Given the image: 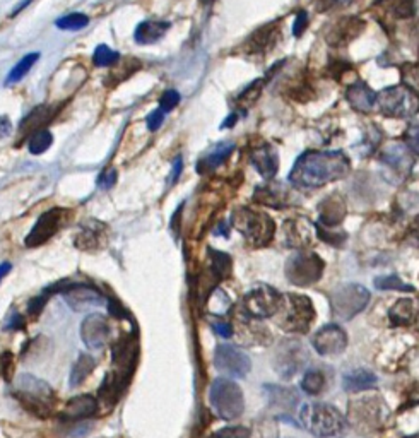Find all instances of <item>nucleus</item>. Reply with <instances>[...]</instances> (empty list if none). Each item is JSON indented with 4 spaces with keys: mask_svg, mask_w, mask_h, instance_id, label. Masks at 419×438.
Masks as SVG:
<instances>
[{
    "mask_svg": "<svg viewBox=\"0 0 419 438\" xmlns=\"http://www.w3.org/2000/svg\"><path fill=\"white\" fill-rule=\"evenodd\" d=\"M351 163L341 151H308L294 163L289 182L301 188H319L349 173Z\"/></svg>",
    "mask_w": 419,
    "mask_h": 438,
    "instance_id": "obj_1",
    "label": "nucleus"
},
{
    "mask_svg": "<svg viewBox=\"0 0 419 438\" xmlns=\"http://www.w3.org/2000/svg\"><path fill=\"white\" fill-rule=\"evenodd\" d=\"M14 398L28 413L38 418H50L56 406V392L45 380L22 373L14 380Z\"/></svg>",
    "mask_w": 419,
    "mask_h": 438,
    "instance_id": "obj_2",
    "label": "nucleus"
},
{
    "mask_svg": "<svg viewBox=\"0 0 419 438\" xmlns=\"http://www.w3.org/2000/svg\"><path fill=\"white\" fill-rule=\"evenodd\" d=\"M305 428L317 438H337L344 435L347 423L337 407L326 402L305 404L300 411Z\"/></svg>",
    "mask_w": 419,
    "mask_h": 438,
    "instance_id": "obj_3",
    "label": "nucleus"
},
{
    "mask_svg": "<svg viewBox=\"0 0 419 438\" xmlns=\"http://www.w3.org/2000/svg\"><path fill=\"white\" fill-rule=\"evenodd\" d=\"M277 326L286 332H307L315 320V307L310 298L303 294L288 293L282 298L281 310L277 312Z\"/></svg>",
    "mask_w": 419,
    "mask_h": 438,
    "instance_id": "obj_4",
    "label": "nucleus"
},
{
    "mask_svg": "<svg viewBox=\"0 0 419 438\" xmlns=\"http://www.w3.org/2000/svg\"><path fill=\"white\" fill-rule=\"evenodd\" d=\"M209 402L218 416L226 421L240 418L245 411V399L240 385L229 379H216L209 388Z\"/></svg>",
    "mask_w": 419,
    "mask_h": 438,
    "instance_id": "obj_5",
    "label": "nucleus"
},
{
    "mask_svg": "<svg viewBox=\"0 0 419 438\" xmlns=\"http://www.w3.org/2000/svg\"><path fill=\"white\" fill-rule=\"evenodd\" d=\"M231 225L254 247H264V245L269 243L275 232L274 221L267 214L257 213V211L247 209V207H241V209H236L233 213Z\"/></svg>",
    "mask_w": 419,
    "mask_h": 438,
    "instance_id": "obj_6",
    "label": "nucleus"
},
{
    "mask_svg": "<svg viewBox=\"0 0 419 438\" xmlns=\"http://www.w3.org/2000/svg\"><path fill=\"white\" fill-rule=\"evenodd\" d=\"M380 113L390 119H409L419 113V94L407 86L385 88L376 94Z\"/></svg>",
    "mask_w": 419,
    "mask_h": 438,
    "instance_id": "obj_7",
    "label": "nucleus"
},
{
    "mask_svg": "<svg viewBox=\"0 0 419 438\" xmlns=\"http://www.w3.org/2000/svg\"><path fill=\"white\" fill-rule=\"evenodd\" d=\"M282 298L284 294L279 293L273 286L259 285L243 296L241 313L255 320L269 319V317L277 315V312L281 310Z\"/></svg>",
    "mask_w": 419,
    "mask_h": 438,
    "instance_id": "obj_8",
    "label": "nucleus"
},
{
    "mask_svg": "<svg viewBox=\"0 0 419 438\" xmlns=\"http://www.w3.org/2000/svg\"><path fill=\"white\" fill-rule=\"evenodd\" d=\"M370 301V292L356 282H346L330 293V307L334 315L341 320H349L363 312Z\"/></svg>",
    "mask_w": 419,
    "mask_h": 438,
    "instance_id": "obj_9",
    "label": "nucleus"
},
{
    "mask_svg": "<svg viewBox=\"0 0 419 438\" xmlns=\"http://www.w3.org/2000/svg\"><path fill=\"white\" fill-rule=\"evenodd\" d=\"M137 360H139V341L135 332L122 335V338L112 346L113 368L109 370V373H112V375L115 377L125 388L128 382H130L132 375H134L135 366H137Z\"/></svg>",
    "mask_w": 419,
    "mask_h": 438,
    "instance_id": "obj_10",
    "label": "nucleus"
},
{
    "mask_svg": "<svg viewBox=\"0 0 419 438\" xmlns=\"http://www.w3.org/2000/svg\"><path fill=\"white\" fill-rule=\"evenodd\" d=\"M323 260L312 252H298L286 262V278L296 286H310L323 274Z\"/></svg>",
    "mask_w": 419,
    "mask_h": 438,
    "instance_id": "obj_11",
    "label": "nucleus"
},
{
    "mask_svg": "<svg viewBox=\"0 0 419 438\" xmlns=\"http://www.w3.org/2000/svg\"><path fill=\"white\" fill-rule=\"evenodd\" d=\"M308 361V353L303 345L293 339L282 341L275 347L274 353V370L282 379H291V377L300 373L305 368Z\"/></svg>",
    "mask_w": 419,
    "mask_h": 438,
    "instance_id": "obj_12",
    "label": "nucleus"
},
{
    "mask_svg": "<svg viewBox=\"0 0 419 438\" xmlns=\"http://www.w3.org/2000/svg\"><path fill=\"white\" fill-rule=\"evenodd\" d=\"M214 366L231 379H243L250 372V358L231 345H219L214 351Z\"/></svg>",
    "mask_w": 419,
    "mask_h": 438,
    "instance_id": "obj_13",
    "label": "nucleus"
},
{
    "mask_svg": "<svg viewBox=\"0 0 419 438\" xmlns=\"http://www.w3.org/2000/svg\"><path fill=\"white\" fill-rule=\"evenodd\" d=\"M349 423L358 432H372L382 423V404L372 398L349 402Z\"/></svg>",
    "mask_w": 419,
    "mask_h": 438,
    "instance_id": "obj_14",
    "label": "nucleus"
},
{
    "mask_svg": "<svg viewBox=\"0 0 419 438\" xmlns=\"http://www.w3.org/2000/svg\"><path fill=\"white\" fill-rule=\"evenodd\" d=\"M67 214L69 213L63 209H50L47 211V213L41 214V216L38 218V221L35 222V226H33L31 232H29V235L26 236L24 241L26 247L35 248L47 243V241L62 228Z\"/></svg>",
    "mask_w": 419,
    "mask_h": 438,
    "instance_id": "obj_15",
    "label": "nucleus"
},
{
    "mask_svg": "<svg viewBox=\"0 0 419 438\" xmlns=\"http://www.w3.org/2000/svg\"><path fill=\"white\" fill-rule=\"evenodd\" d=\"M81 338L91 351H100L112 339L109 320L101 313H89L81 324Z\"/></svg>",
    "mask_w": 419,
    "mask_h": 438,
    "instance_id": "obj_16",
    "label": "nucleus"
},
{
    "mask_svg": "<svg viewBox=\"0 0 419 438\" xmlns=\"http://www.w3.org/2000/svg\"><path fill=\"white\" fill-rule=\"evenodd\" d=\"M313 349L322 356H335L341 354L347 346V335L342 327L328 324L315 332L312 339Z\"/></svg>",
    "mask_w": 419,
    "mask_h": 438,
    "instance_id": "obj_17",
    "label": "nucleus"
},
{
    "mask_svg": "<svg viewBox=\"0 0 419 438\" xmlns=\"http://www.w3.org/2000/svg\"><path fill=\"white\" fill-rule=\"evenodd\" d=\"M380 161H382L385 169L392 173V180L406 179L414 165V158L409 153V147L402 144H390L383 147L382 153H380Z\"/></svg>",
    "mask_w": 419,
    "mask_h": 438,
    "instance_id": "obj_18",
    "label": "nucleus"
},
{
    "mask_svg": "<svg viewBox=\"0 0 419 438\" xmlns=\"http://www.w3.org/2000/svg\"><path fill=\"white\" fill-rule=\"evenodd\" d=\"M75 247L82 252H98L108 243V228L100 221H88L81 226L74 240Z\"/></svg>",
    "mask_w": 419,
    "mask_h": 438,
    "instance_id": "obj_19",
    "label": "nucleus"
},
{
    "mask_svg": "<svg viewBox=\"0 0 419 438\" xmlns=\"http://www.w3.org/2000/svg\"><path fill=\"white\" fill-rule=\"evenodd\" d=\"M66 296V301L69 307H73L75 312H84L91 307H98L103 303V296L93 286L84 285H70L62 292Z\"/></svg>",
    "mask_w": 419,
    "mask_h": 438,
    "instance_id": "obj_20",
    "label": "nucleus"
},
{
    "mask_svg": "<svg viewBox=\"0 0 419 438\" xmlns=\"http://www.w3.org/2000/svg\"><path fill=\"white\" fill-rule=\"evenodd\" d=\"M98 409H100L98 399L93 398L91 394H82L70 399L62 409L60 416L66 421H81L94 416L98 413Z\"/></svg>",
    "mask_w": 419,
    "mask_h": 438,
    "instance_id": "obj_21",
    "label": "nucleus"
},
{
    "mask_svg": "<svg viewBox=\"0 0 419 438\" xmlns=\"http://www.w3.org/2000/svg\"><path fill=\"white\" fill-rule=\"evenodd\" d=\"M250 161L252 165H254V168L264 176V179L271 180L274 179L275 173H277L279 158L273 146L260 144L254 147L250 153Z\"/></svg>",
    "mask_w": 419,
    "mask_h": 438,
    "instance_id": "obj_22",
    "label": "nucleus"
},
{
    "mask_svg": "<svg viewBox=\"0 0 419 438\" xmlns=\"http://www.w3.org/2000/svg\"><path fill=\"white\" fill-rule=\"evenodd\" d=\"M56 113H59V108L54 107V105H41V107H36L24 120H22L21 126H19V130H21L22 135L31 137L36 132L47 128L48 123L56 116Z\"/></svg>",
    "mask_w": 419,
    "mask_h": 438,
    "instance_id": "obj_23",
    "label": "nucleus"
},
{
    "mask_svg": "<svg viewBox=\"0 0 419 438\" xmlns=\"http://www.w3.org/2000/svg\"><path fill=\"white\" fill-rule=\"evenodd\" d=\"M346 98H347V101H349L351 107L356 110V112H361V113L372 112L376 105V93L373 91L368 84H365V82H361V81L354 82L353 86H349Z\"/></svg>",
    "mask_w": 419,
    "mask_h": 438,
    "instance_id": "obj_24",
    "label": "nucleus"
},
{
    "mask_svg": "<svg viewBox=\"0 0 419 438\" xmlns=\"http://www.w3.org/2000/svg\"><path fill=\"white\" fill-rule=\"evenodd\" d=\"M376 375L368 368H354L344 373L342 377V387L346 392H365L376 387Z\"/></svg>",
    "mask_w": 419,
    "mask_h": 438,
    "instance_id": "obj_25",
    "label": "nucleus"
},
{
    "mask_svg": "<svg viewBox=\"0 0 419 438\" xmlns=\"http://www.w3.org/2000/svg\"><path fill=\"white\" fill-rule=\"evenodd\" d=\"M169 29V22L166 21H156V19H149V21H142L141 24L135 28V43L139 45H153L160 41L161 38L166 35Z\"/></svg>",
    "mask_w": 419,
    "mask_h": 438,
    "instance_id": "obj_26",
    "label": "nucleus"
},
{
    "mask_svg": "<svg viewBox=\"0 0 419 438\" xmlns=\"http://www.w3.org/2000/svg\"><path fill=\"white\" fill-rule=\"evenodd\" d=\"M264 391L267 392V398H269L271 406L275 409H281L289 413L296 407L298 404V395L293 388L288 387H277V385H266Z\"/></svg>",
    "mask_w": 419,
    "mask_h": 438,
    "instance_id": "obj_27",
    "label": "nucleus"
},
{
    "mask_svg": "<svg viewBox=\"0 0 419 438\" xmlns=\"http://www.w3.org/2000/svg\"><path fill=\"white\" fill-rule=\"evenodd\" d=\"M233 149H235V144H231V142H219V144L214 146L213 149H211L209 153H207L206 156L199 161V165H197L199 173H207V172L216 169L218 166L233 153Z\"/></svg>",
    "mask_w": 419,
    "mask_h": 438,
    "instance_id": "obj_28",
    "label": "nucleus"
},
{
    "mask_svg": "<svg viewBox=\"0 0 419 438\" xmlns=\"http://www.w3.org/2000/svg\"><path fill=\"white\" fill-rule=\"evenodd\" d=\"M322 207L323 209L320 213V225H323V228H335L337 225H341L346 214V207L341 197H337V195L330 197L322 204Z\"/></svg>",
    "mask_w": 419,
    "mask_h": 438,
    "instance_id": "obj_29",
    "label": "nucleus"
},
{
    "mask_svg": "<svg viewBox=\"0 0 419 438\" xmlns=\"http://www.w3.org/2000/svg\"><path fill=\"white\" fill-rule=\"evenodd\" d=\"M418 313V307L411 298H402L390 308V322L394 326H409L414 322Z\"/></svg>",
    "mask_w": 419,
    "mask_h": 438,
    "instance_id": "obj_30",
    "label": "nucleus"
},
{
    "mask_svg": "<svg viewBox=\"0 0 419 438\" xmlns=\"http://www.w3.org/2000/svg\"><path fill=\"white\" fill-rule=\"evenodd\" d=\"M94 366H96V360L89 354H81V356L75 360V363L70 370L69 384L70 387H79L84 380H88V377L91 375Z\"/></svg>",
    "mask_w": 419,
    "mask_h": 438,
    "instance_id": "obj_31",
    "label": "nucleus"
},
{
    "mask_svg": "<svg viewBox=\"0 0 419 438\" xmlns=\"http://www.w3.org/2000/svg\"><path fill=\"white\" fill-rule=\"evenodd\" d=\"M365 28L363 22L360 19H354V17H347L342 19L341 22L335 24L334 33L330 35H335V40L332 41L334 45H341V43H347L349 40H353L354 36H358V33Z\"/></svg>",
    "mask_w": 419,
    "mask_h": 438,
    "instance_id": "obj_32",
    "label": "nucleus"
},
{
    "mask_svg": "<svg viewBox=\"0 0 419 438\" xmlns=\"http://www.w3.org/2000/svg\"><path fill=\"white\" fill-rule=\"evenodd\" d=\"M255 201L260 204H266V206L271 207H282L286 202V192L282 190L281 187L275 185H264V187H259L255 192Z\"/></svg>",
    "mask_w": 419,
    "mask_h": 438,
    "instance_id": "obj_33",
    "label": "nucleus"
},
{
    "mask_svg": "<svg viewBox=\"0 0 419 438\" xmlns=\"http://www.w3.org/2000/svg\"><path fill=\"white\" fill-rule=\"evenodd\" d=\"M275 36V24H267L264 28H260L259 31H255L250 36V40L247 41V50L248 54H259V52L266 50L273 45V38Z\"/></svg>",
    "mask_w": 419,
    "mask_h": 438,
    "instance_id": "obj_34",
    "label": "nucleus"
},
{
    "mask_svg": "<svg viewBox=\"0 0 419 438\" xmlns=\"http://www.w3.org/2000/svg\"><path fill=\"white\" fill-rule=\"evenodd\" d=\"M38 59H40V54H28L22 56L16 66L13 67V70H10L9 75H7L6 84L7 86L16 84V82L21 81V79H24V75L28 74L29 70L33 69V66L38 62Z\"/></svg>",
    "mask_w": 419,
    "mask_h": 438,
    "instance_id": "obj_35",
    "label": "nucleus"
},
{
    "mask_svg": "<svg viewBox=\"0 0 419 438\" xmlns=\"http://www.w3.org/2000/svg\"><path fill=\"white\" fill-rule=\"evenodd\" d=\"M301 388L310 395H319L320 392L326 388V377L320 370L310 368L305 372L303 379H301Z\"/></svg>",
    "mask_w": 419,
    "mask_h": 438,
    "instance_id": "obj_36",
    "label": "nucleus"
},
{
    "mask_svg": "<svg viewBox=\"0 0 419 438\" xmlns=\"http://www.w3.org/2000/svg\"><path fill=\"white\" fill-rule=\"evenodd\" d=\"M52 142H54V135L48 128H43L28 139V149L31 154H43L45 151L50 149Z\"/></svg>",
    "mask_w": 419,
    "mask_h": 438,
    "instance_id": "obj_37",
    "label": "nucleus"
},
{
    "mask_svg": "<svg viewBox=\"0 0 419 438\" xmlns=\"http://www.w3.org/2000/svg\"><path fill=\"white\" fill-rule=\"evenodd\" d=\"M55 24H56V28L63 29V31H77V29L86 28V26L89 24V17L86 16V14L74 13V14H69V16L60 17Z\"/></svg>",
    "mask_w": 419,
    "mask_h": 438,
    "instance_id": "obj_38",
    "label": "nucleus"
},
{
    "mask_svg": "<svg viewBox=\"0 0 419 438\" xmlns=\"http://www.w3.org/2000/svg\"><path fill=\"white\" fill-rule=\"evenodd\" d=\"M119 60H120L119 52L112 50V48L107 47V45H100V47H96V50H94V54H93V62H94V66H98V67L115 66Z\"/></svg>",
    "mask_w": 419,
    "mask_h": 438,
    "instance_id": "obj_39",
    "label": "nucleus"
},
{
    "mask_svg": "<svg viewBox=\"0 0 419 438\" xmlns=\"http://www.w3.org/2000/svg\"><path fill=\"white\" fill-rule=\"evenodd\" d=\"M375 286L379 289H399V292H414L413 286L406 285V282L401 281V278L395 274L392 275H380V278L375 279Z\"/></svg>",
    "mask_w": 419,
    "mask_h": 438,
    "instance_id": "obj_40",
    "label": "nucleus"
},
{
    "mask_svg": "<svg viewBox=\"0 0 419 438\" xmlns=\"http://www.w3.org/2000/svg\"><path fill=\"white\" fill-rule=\"evenodd\" d=\"M404 84L414 93H419V63H407L402 67Z\"/></svg>",
    "mask_w": 419,
    "mask_h": 438,
    "instance_id": "obj_41",
    "label": "nucleus"
},
{
    "mask_svg": "<svg viewBox=\"0 0 419 438\" xmlns=\"http://www.w3.org/2000/svg\"><path fill=\"white\" fill-rule=\"evenodd\" d=\"M209 438H252V433L245 426H228V428L218 430Z\"/></svg>",
    "mask_w": 419,
    "mask_h": 438,
    "instance_id": "obj_42",
    "label": "nucleus"
},
{
    "mask_svg": "<svg viewBox=\"0 0 419 438\" xmlns=\"http://www.w3.org/2000/svg\"><path fill=\"white\" fill-rule=\"evenodd\" d=\"M14 366H16V361H14L13 353L0 354V373H2V377L7 382H13Z\"/></svg>",
    "mask_w": 419,
    "mask_h": 438,
    "instance_id": "obj_43",
    "label": "nucleus"
},
{
    "mask_svg": "<svg viewBox=\"0 0 419 438\" xmlns=\"http://www.w3.org/2000/svg\"><path fill=\"white\" fill-rule=\"evenodd\" d=\"M180 100H182V96H180V93L176 91V89H168V91H165L163 96H161L160 108L163 110L165 113L172 112V110L180 103Z\"/></svg>",
    "mask_w": 419,
    "mask_h": 438,
    "instance_id": "obj_44",
    "label": "nucleus"
},
{
    "mask_svg": "<svg viewBox=\"0 0 419 438\" xmlns=\"http://www.w3.org/2000/svg\"><path fill=\"white\" fill-rule=\"evenodd\" d=\"M262 86H264V81H255L254 84L248 86V88L240 94V98H238V100H240L243 105L252 103V101L257 100V96H259L260 91H262Z\"/></svg>",
    "mask_w": 419,
    "mask_h": 438,
    "instance_id": "obj_45",
    "label": "nucleus"
},
{
    "mask_svg": "<svg viewBox=\"0 0 419 438\" xmlns=\"http://www.w3.org/2000/svg\"><path fill=\"white\" fill-rule=\"evenodd\" d=\"M404 141L413 153L419 154V123L407 128L406 134H404Z\"/></svg>",
    "mask_w": 419,
    "mask_h": 438,
    "instance_id": "obj_46",
    "label": "nucleus"
},
{
    "mask_svg": "<svg viewBox=\"0 0 419 438\" xmlns=\"http://www.w3.org/2000/svg\"><path fill=\"white\" fill-rule=\"evenodd\" d=\"M48 296H50V293L45 292V294H40V296L33 298L28 305V315H31L33 319H36V317L41 313V310L45 308V305H47Z\"/></svg>",
    "mask_w": 419,
    "mask_h": 438,
    "instance_id": "obj_47",
    "label": "nucleus"
},
{
    "mask_svg": "<svg viewBox=\"0 0 419 438\" xmlns=\"http://www.w3.org/2000/svg\"><path fill=\"white\" fill-rule=\"evenodd\" d=\"M165 115H166V113L161 108H158V110H154V112H151L149 115H147V119H146L147 128H149L151 132H156L158 128L163 126Z\"/></svg>",
    "mask_w": 419,
    "mask_h": 438,
    "instance_id": "obj_48",
    "label": "nucleus"
},
{
    "mask_svg": "<svg viewBox=\"0 0 419 438\" xmlns=\"http://www.w3.org/2000/svg\"><path fill=\"white\" fill-rule=\"evenodd\" d=\"M308 26V14L305 10L298 13L296 19H294V26H293V35L294 36H301V33L307 29Z\"/></svg>",
    "mask_w": 419,
    "mask_h": 438,
    "instance_id": "obj_49",
    "label": "nucleus"
},
{
    "mask_svg": "<svg viewBox=\"0 0 419 438\" xmlns=\"http://www.w3.org/2000/svg\"><path fill=\"white\" fill-rule=\"evenodd\" d=\"M116 182V172L115 169H105L103 173L100 175V179H98V183H100L101 188H109L112 185H115Z\"/></svg>",
    "mask_w": 419,
    "mask_h": 438,
    "instance_id": "obj_50",
    "label": "nucleus"
},
{
    "mask_svg": "<svg viewBox=\"0 0 419 438\" xmlns=\"http://www.w3.org/2000/svg\"><path fill=\"white\" fill-rule=\"evenodd\" d=\"M213 327H214V331H216V334L221 335V338L228 339V338H231V335H233V326H231V324L224 322V320H219V322H214Z\"/></svg>",
    "mask_w": 419,
    "mask_h": 438,
    "instance_id": "obj_51",
    "label": "nucleus"
},
{
    "mask_svg": "<svg viewBox=\"0 0 419 438\" xmlns=\"http://www.w3.org/2000/svg\"><path fill=\"white\" fill-rule=\"evenodd\" d=\"M24 326H26V320L22 319V315L14 313V315L10 317L9 322L6 324V331H21V328H24Z\"/></svg>",
    "mask_w": 419,
    "mask_h": 438,
    "instance_id": "obj_52",
    "label": "nucleus"
},
{
    "mask_svg": "<svg viewBox=\"0 0 419 438\" xmlns=\"http://www.w3.org/2000/svg\"><path fill=\"white\" fill-rule=\"evenodd\" d=\"M13 132V123L6 115H0V139H6Z\"/></svg>",
    "mask_w": 419,
    "mask_h": 438,
    "instance_id": "obj_53",
    "label": "nucleus"
},
{
    "mask_svg": "<svg viewBox=\"0 0 419 438\" xmlns=\"http://www.w3.org/2000/svg\"><path fill=\"white\" fill-rule=\"evenodd\" d=\"M182 168H183V161H182V158H176L175 160V163H173V169H172V182H176V180H178V176H180V173H182Z\"/></svg>",
    "mask_w": 419,
    "mask_h": 438,
    "instance_id": "obj_54",
    "label": "nucleus"
},
{
    "mask_svg": "<svg viewBox=\"0 0 419 438\" xmlns=\"http://www.w3.org/2000/svg\"><path fill=\"white\" fill-rule=\"evenodd\" d=\"M10 269H13V266H10V262L0 264V281H2V279L6 278V275L10 273Z\"/></svg>",
    "mask_w": 419,
    "mask_h": 438,
    "instance_id": "obj_55",
    "label": "nucleus"
},
{
    "mask_svg": "<svg viewBox=\"0 0 419 438\" xmlns=\"http://www.w3.org/2000/svg\"><path fill=\"white\" fill-rule=\"evenodd\" d=\"M31 2H33V0H22V2H21V3H19V6H17V9H14L13 16H16V14H19V13H21V10H22V9H26V6H29V3H31Z\"/></svg>",
    "mask_w": 419,
    "mask_h": 438,
    "instance_id": "obj_56",
    "label": "nucleus"
},
{
    "mask_svg": "<svg viewBox=\"0 0 419 438\" xmlns=\"http://www.w3.org/2000/svg\"><path fill=\"white\" fill-rule=\"evenodd\" d=\"M236 123V115H229V119L222 123V127H231Z\"/></svg>",
    "mask_w": 419,
    "mask_h": 438,
    "instance_id": "obj_57",
    "label": "nucleus"
},
{
    "mask_svg": "<svg viewBox=\"0 0 419 438\" xmlns=\"http://www.w3.org/2000/svg\"><path fill=\"white\" fill-rule=\"evenodd\" d=\"M413 229L414 232H416V235L419 236V216L414 219V222H413Z\"/></svg>",
    "mask_w": 419,
    "mask_h": 438,
    "instance_id": "obj_58",
    "label": "nucleus"
},
{
    "mask_svg": "<svg viewBox=\"0 0 419 438\" xmlns=\"http://www.w3.org/2000/svg\"><path fill=\"white\" fill-rule=\"evenodd\" d=\"M407 438H419V435H414V437H407Z\"/></svg>",
    "mask_w": 419,
    "mask_h": 438,
    "instance_id": "obj_59",
    "label": "nucleus"
}]
</instances>
